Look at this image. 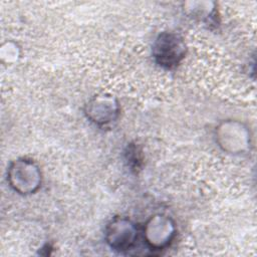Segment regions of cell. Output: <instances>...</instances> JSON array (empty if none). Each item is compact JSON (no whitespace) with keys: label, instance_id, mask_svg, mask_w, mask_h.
I'll list each match as a JSON object with an SVG mask.
<instances>
[{"label":"cell","instance_id":"obj_2","mask_svg":"<svg viewBox=\"0 0 257 257\" xmlns=\"http://www.w3.org/2000/svg\"><path fill=\"white\" fill-rule=\"evenodd\" d=\"M216 142L224 152L240 155L247 152L250 147V131L243 122L227 119L216 127Z\"/></svg>","mask_w":257,"mask_h":257},{"label":"cell","instance_id":"obj_5","mask_svg":"<svg viewBox=\"0 0 257 257\" xmlns=\"http://www.w3.org/2000/svg\"><path fill=\"white\" fill-rule=\"evenodd\" d=\"M105 241L114 251L130 250L138 238L137 226L125 217L113 218L105 228Z\"/></svg>","mask_w":257,"mask_h":257},{"label":"cell","instance_id":"obj_3","mask_svg":"<svg viewBox=\"0 0 257 257\" xmlns=\"http://www.w3.org/2000/svg\"><path fill=\"white\" fill-rule=\"evenodd\" d=\"M187 47L184 39L175 32H162L153 44V56L162 67L172 69L184 59Z\"/></svg>","mask_w":257,"mask_h":257},{"label":"cell","instance_id":"obj_4","mask_svg":"<svg viewBox=\"0 0 257 257\" xmlns=\"http://www.w3.org/2000/svg\"><path fill=\"white\" fill-rule=\"evenodd\" d=\"M176 235L174 221L165 215L152 216L144 227V239L153 250H162L168 247Z\"/></svg>","mask_w":257,"mask_h":257},{"label":"cell","instance_id":"obj_6","mask_svg":"<svg viewBox=\"0 0 257 257\" xmlns=\"http://www.w3.org/2000/svg\"><path fill=\"white\" fill-rule=\"evenodd\" d=\"M85 114L90 121L98 125H105L114 121L119 113V104L110 94H96L85 104Z\"/></svg>","mask_w":257,"mask_h":257},{"label":"cell","instance_id":"obj_1","mask_svg":"<svg viewBox=\"0 0 257 257\" xmlns=\"http://www.w3.org/2000/svg\"><path fill=\"white\" fill-rule=\"evenodd\" d=\"M41 172L38 166L29 159L20 158L13 161L7 171L10 187L21 195L35 193L41 186Z\"/></svg>","mask_w":257,"mask_h":257}]
</instances>
